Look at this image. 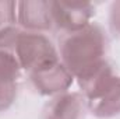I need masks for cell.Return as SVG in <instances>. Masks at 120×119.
<instances>
[{
    "instance_id": "obj_10",
    "label": "cell",
    "mask_w": 120,
    "mask_h": 119,
    "mask_svg": "<svg viewBox=\"0 0 120 119\" xmlns=\"http://www.w3.org/2000/svg\"><path fill=\"white\" fill-rule=\"evenodd\" d=\"M109 28L115 36L120 38V0L113 1L109 8Z\"/></svg>"
},
{
    "instance_id": "obj_3",
    "label": "cell",
    "mask_w": 120,
    "mask_h": 119,
    "mask_svg": "<svg viewBox=\"0 0 120 119\" xmlns=\"http://www.w3.org/2000/svg\"><path fill=\"white\" fill-rule=\"evenodd\" d=\"M10 52H13L21 70L27 74L50 62L59 60L57 46L46 34L21 28L13 41Z\"/></svg>"
},
{
    "instance_id": "obj_9",
    "label": "cell",
    "mask_w": 120,
    "mask_h": 119,
    "mask_svg": "<svg viewBox=\"0 0 120 119\" xmlns=\"http://www.w3.org/2000/svg\"><path fill=\"white\" fill-rule=\"evenodd\" d=\"M18 31L17 1L0 0V49L10 51Z\"/></svg>"
},
{
    "instance_id": "obj_8",
    "label": "cell",
    "mask_w": 120,
    "mask_h": 119,
    "mask_svg": "<svg viewBox=\"0 0 120 119\" xmlns=\"http://www.w3.org/2000/svg\"><path fill=\"white\" fill-rule=\"evenodd\" d=\"M21 71L13 52L0 49V112L7 111L15 102Z\"/></svg>"
},
{
    "instance_id": "obj_4",
    "label": "cell",
    "mask_w": 120,
    "mask_h": 119,
    "mask_svg": "<svg viewBox=\"0 0 120 119\" xmlns=\"http://www.w3.org/2000/svg\"><path fill=\"white\" fill-rule=\"evenodd\" d=\"M31 88L39 95L55 97L61 92L70 91L74 83V76L59 60L50 62L27 74Z\"/></svg>"
},
{
    "instance_id": "obj_7",
    "label": "cell",
    "mask_w": 120,
    "mask_h": 119,
    "mask_svg": "<svg viewBox=\"0 0 120 119\" xmlns=\"http://www.w3.org/2000/svg\"><path fill=\"white\" fill-rule=\"evenodd\" d=\"M87 111V101L81 92L66 91L46 102L42 119H84Z\"/></svg>"
},
{
    "instance_id": "obj_1",
    "label": "cell",
    "mask_w": 120,
    "mask_h": 119,
    "mask_svg": "<svg viewBox=\"0 0 120 119\" xmlns=\"http://www.w3.org/2000/svg\"><path fill=\"white\" fill-rule=\"evenodd\" d=\"M108 52L109 38L102 25L96 23L78 31L60 34L57 41L60 62L75 80L108 60Z\"/></svg>"
},
{
    "instance_id": "obj_5",
    "label": "cell",
    "mask_w": 120,
    "mask_h": 119,
    "mask_svg": "<svg viewBox=\"0 0 120 119\" xmlns=\"http://www.w3.org/2000/svg\"><path fill=\"white\" fill-rule=\"evenodd\" d=\"M94 16L95 6L90 1H52L53 30L60 34L87 27Z\"/></svg>"
},
{
    "instance_id": "obj_2",
    "label": "cell",
    "mask_w": 120,
    "mask_h": 119,
    "mask_svg": "<svg viewBox=\"0 0 120 119\" xmlns=\"http://www.w3.org/2000/svg\"><path fill=\"white\" fill-rule=\"evenodd\" d=\"M77 83L95 118L112 119L120 115V76L109 60L78 77Z\"/></svg>"
},
{
    "instance_id": "obj_6",
    "label": "cell",
    "mask_w": 120,
    "mask_h": 119,
    "mask_svg": "<svg viewBox=\"0 0 120 119\" xmlns=\"http://www.w3.org/2000/svg\"><path fill=\"white\" fill-rule=\"evenodd\" d=\"M17 23L24 31L48 32L53 30L52 1H17Z\"/></svg>"
}]
</instances>
